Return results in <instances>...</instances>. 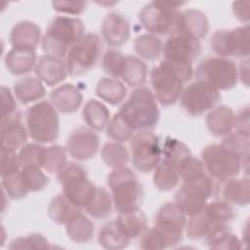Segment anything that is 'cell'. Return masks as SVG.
Segmentation results:
<instances>
[{"label": "cell", "mask_w": 250, "mask_h": 250, "mask_svg": "<svg viewBox=\"0 0 250 250\" xmlns=\"http://www.w3.org/2000/svg\"><path fill=\"white\" fill-rule=\"evenodd\" d=\"M192 75V64L161 61L150 71V82L156 101L164 106L174 104L180 99L184 84Z\"/></svg>", "instance_id": "1"}, {"label": "cell", "mask_w": 250, "mask_h": 250, "mask_svg": "<svg viewBox=\"0 0 250 250\" xmlns=\"http://www.w3.org/2000/svg\"><path fill=\"white\" fill-rule=\"evenodd\" d=\"M85 35V27L78 18L58 16L49 24L41 45L46 55L66 57L68 51Z\"/></svg>", "instance_id": "2"}, {"label": "cell", "mask_w": 250, "mask_h": 250, "mask_svg": "<svg viewBox=\"0 0 250 250\" xmlns=\"http://www.w3.org/2000/svg\"><path fill=\"white\" fill-rule=\"evenodd\" d=\"M118 114L135 131L153 129L159 119V109L153 92L146 87L136 88L121 105Z\"/></svg>", "instance_id": "3"}, {"label": "cell", "mask_w": 250, "mask_h": 250, "mask_svg": "<svg viewBox=\"0 0 250 250\" xmlns=\"http://www.w3.org/2000/svg\"><path fill=\"white\" fill-rule=\"evenodd\" d=\"M113 206L118 213L140 209L144 198V188L136 174L128 167L113 169L107 176Z\"/></svg>", "instance_id": "4"}, {"label": "cell", "mask_w": 250, "mask_h": 250, "mask_svg": "<svg viewBox=\"0 0 250 250\" xmlns=\"http://www.w3.org/2000/svg\"><path fill=\"white\" fill-rule=\"evenodd\" d=\"M201 161L207 174L218 181L238 176L241 169L248 171V164L223 144L206 146L201 151Z\"/></svg>", "instance_id": "5"}, {"label": "cell", "mask_w": 250, "mask_h": 250, "mask_svg": "<svg viewBox=\"0 0 250 250\" xmlns=\"http://www.w3.org/2000/svg\"><path fill=\"white\" fill-rule=\"evenodd\" d=\"M185 2L152 1L143 7L139 13V21L150 34H175L181 11L179 7Z\"/></svg>", "instance_id": "6"}, {"label": "cell", "mask_w": 250, "mask_h": 250, "mask_svg": "<svg viewBox=\"0 0 250 250\" xmlns=\"http://www.w3.org/2000/svg\"><path fill=\"white\" fill-rule=\"evenodd\" d=\"M26 129L30 138L39 144L53 143L59 137L60 119L52 103L42 101L28 107Z\"/></svg>", "instance_id": "7"}, {"label": "cell", "mask_w": 250, "mask_h": 250, "mask_svg": "<svg viewBox=\"0 0 250 250\" xmlns=\"http://www.w3.org/2000/svg\"><path fill=\"white\" fill-rule=\"evenodd\" d=\"M215 184L207 174L183 181L175 195V203L188 216L200 212L214 194Z\"/></svg>", "instance_id": "8"}, {"label": "cell", "mask_w": 250, "mask_h": 250, "mask_svg": "<svg viewBox=\"0 0 250 250\" xmlns=\"http://www.w3.org/2000/svg\"><path fill=\"white\" fill-rule=\"evenodd\" d=\"M62 194L78 208H84L93 196L97 186L89 179L86 169L78 163H67L59 173Z\"/></svg>", "instance_id": "9"}, {"label": "cell", "mask_w": 250, "mask_h": 250, "mask_svg": "<svg viewBox=\"0 0 250 250\" xmlns=\"http://www.w3.org/2000/svg\"><path fill=\"white\" fill-rule=\"evenodd\" d=\"M196 80L217 89L227 91L235 87L238 80L236 64L228 58L214 57L203 60L195 68Z\"/></svg>", "instance_id": "10"}, {"label": "cell", "mask_w": 250, "mask_h": 250, "mask_svg": "<svg viewBox=\"0 0 250 250\" xmlns=\"http://www.w3.org/2000/svg\"><path fill=\"white\" fill-rule=\"evenodd\" d=\"M131 161L143 173L153 171L162 159L160 140L151 130L139 131L130 140Z\"/></svg>", "instance_id": "11"}, {"label": "cell", "mask_w": 250, "mask_h": 250, "mask_svg": "<svg viewBox=\"0 0 250 250\" xmlns=\"http://www.w3.org/2000/svg\"><path fill=\"white\" fill-rule=\"evenodd\" d=\"M101 51V38L95 33H86L66 55L67 73L71 76H80L89 72L96 65Z\"/></svg>", "instance_id": "12"}, {"label": "cell", "mask_w": 250, "mask_h": 250, "mask_svg": "<svg viewBox=\"0 0 250 250\" xmlns=\"http://www.w3.org/2000/svg\"><path fill=\"white\" fill-rule=\"evenodd\" d=\"M213 52L222 58H248L249 26L244 24L231 29L215 31L210 39Z\"/></svg>", "instance_id": "13"}, {"label": "cell", "mask_w": 250, "mask_h": 250, "mask_svg": "<svg viewBox=\"0 0 250 250\" xmlns=\"http://www.w3.org/2000/svg\"><path fill=\"white\" fill-rule=\"evenodd\" d=\"M221 100L220 91L206 82L196 80L185 88L180 96L182 107L189 115L198 116L210 111Z\"/></svg>", "instance_id": "14"}, {"label": "cell", "mask_w": 250, "mask_h": 250, "mask_svg": "<svg viewBox=\"0 0 250 250\" xmlns=\"http://www.w3.org/2000/svg\"><path fill=\"white\" fill-rule=\"evenodd\" d=\"M187 215L175 202H166L157 211L154 226L168 239L173 247L181 242L187 226Z\"/></svg>", "instance_id": "15"}, {"label": "cell", "mask_w": 250, "mask_h": 250, "mask_svg": "<svg viewBox=\"0 0 250 250\" xmlns=\"http://www.w3.org/2000/svg\"><path fill=\"white\" fill-rule=\"evenodd\" d=\"M199 40L185 35H172L163 44L162 54L164 60L192 64L201 53Z\"/></svg>", "instance_id": "16"}, {"label": "cell", "mask_w": 250, "mask_h": 250, "mask_svg": "<svg viewBox=\"0 0 250 250\" xmlns=\"http://www.w3.org/2000/svg\"><path fill=\"white\" fill-rule=\"evenodd\" d=\"M99 146V136L94 130L89 127H79L69 134L65 148L72 158L86 161L96 155Z\"/></svg>", "instance_id": "17"}, {"label": "cell", "mask_w": 250, "mask_h": 250, "mask_svg": "<svg viewBox=\"0 0 250 250\" xmlns=\"http://www.w3.org/2000/svg\"><path fill=\"white\" fill-rule=\"evenodd\" d=\"M217 199L227 201L232 205L245 206L249 203L250 199V185L248 176L237 178L231 177L223 181L214 188V194Z\"/></svg>", "instance_id": "18"}, {"label": "cell", "mask_w": 250, "mask_h": 250, "mask_svg": "<svg viewBox=\"0 0 250 250\" xmlns=\"http://www.w3.org/2000/svg\"><path fill=\"white\" fill-rule=\"evenodd\" d=\"M27 135V129L21 121L19 110L1 119V148L14 151L21 149L26 144Z\"/></svg>", "instance_id": "19"}, {"label": "cell", "mask_w": 250, "mask_h": 250, "mask_svg": "<svg viewBox=\"0 0 250 250\" xmlns=\"http://www.w3.org/2000/svg\"><path fill=\"white\" fill-rule=\"evenodd\" d=\"M209 31L206 15L196 9H187L180 13L174 35H185L200 41Z\"/></svg>", "instance_id": "20"}, {"label": "cell", "mask_w": 250, "mask_h": 250, "mask_svg": "<svg viewBox=\"0 0 250 250\" xmlns=\"http://www.w3.org/2000/svg\"><path fill=\"white\" fill-rule=\"evenodd\" d=\"M36 77L39 78L43 84L49 87L58 85L66 77L67 68L66 63L62 58L44 55L40 57L34 68Z\"/></svg>", "instance_id": "21"}, {"label": "cell", "mask_w": 250, "mask_h": 250, "mask_svg": "<svg viewBox=\"0 0 250 250\" xmlns=\"http://www.w3.org/2000/svg\"><path fill=\"white\" fill-rule=\"evenodd\" d=\"M102 35L110 46L118 47L126 43L130 37V23L121 14H107L102 23Z\"/></svg>", "instance_id": "22"}, {"label": "cell", "mask_w": 250, "mask_h": 250, "mask_svg": "<svg viewBox=\"0 0 250 250\" xmlns=\"http://www.w3.org/2000/svg\"><path fill=\"white\" fill-rule=\"evenodd\" d=\"M50 99L56 109L63 114L77 111L83 102V96L80 90L73 84L68 83L54 89Z\"/></svg>", "instance_id": "23"}, {"label": "cell", "mask_w": 250, "mask_h": 250, "mask_svg": "<svg viewBox=\"0 0 250 250\" xmlns=\"http://www.w3.org/2000/svg\"><path fill=\"white\" fill-rule=\"evenodd\" d=\"M35 49L14 48L5 56V66L13 75H24L30 72L37 63Z\"/></svg>", "instance_id": "24"}, {"label": "cell", "mask_w": 250, "mask_h": 250, "mask_svg": "<svg viewBox=\"0 0 250 250\" xmlns=\"http://www.w3.org/2000/svg\"><path fill=\"white\" fill-rule=\"evenodd\" d=\"M41 40V29L33 21H21L11 30L10 42L14 48L36 49Z\"/></svg>", "instance_id": "25"}, {"label": "cell", "mask_w": 250, "mask_h": 250, "mask_svg": "<svg viewBox=\"0 0 250 250\" xmlns=\"http://www.w3.org/2000/svg\"><path fill=\"white\" fill-rule=\"evenodd\" d=\"M234 112L227 105L212 108L206 117L208 131L215 137H226L234 129Z\"/></svg>", "instance_id": "26"}, {"label": "cell", "mask_w": 250, "mask_h": 250, "mask_svg": "<svg viewBox=\"0 0 250 250\" xmlns=\"http://www.w3.org/2000/svg\"><path fill=\"white\" fill-rule=\"evenodd\" d=\"M204 238L206 244L213 249L238 250L243 247L241 240L233 233L228 224L215 226Z\"/></svg>", "instance_id": "27"}, {"label": "cell", "mask_w": 250, "mask_h": 250, "mask_svg": "<svg viewBox=\"0 0 250 250\" xmlns=\"http://www.w3.org/2000/svg\"><path fill=\"white\" fill-rule=\"evenodd\" d=\"M14 95L21 104H29L41 99L45 93L43 82L34 76H23L14 83Z\"/></svg>", "instance_id": "28"}, {"label": "cell", "mask_w": 250, "mask_h": 250, "mask_svg": "<svg viewBox=\"0 0 250 250\" xmlns=\"http://www.w3.org/2000/svg\"><path fill=\"white\" fill-rule=\"evenodd\" d=\"M115 221L130 240L141 236L147 229V219L141 209L119 213Z\"/></svg>", "instance_id": "29"}, {"label": "cell", "mask_w": 250, "mask_h": 250, "mask_svg": "<svg viewBox=\"0 0 250 250\" xmlns=\"http://www.w3.org/2000/svg\"><path fill=\"white\" fill-rule=\"evenodd\" d=\"M82 116L89 128L94 131H101L106 128L110 120V112L102 102L90 99L84 105Z\"/></svg>", "instance_id": "30"}, {"label": "cell", "mask_w": 250, "mask_h": 250, "mask_svg": "<svg viewBox=\"0 0 250 250\" xmlns=\"http://www.w3.org/2000/svg\"><path fill=\"white\" fill-rule=\"evenodd\" d=\"M65 231L70 240L75 243H87L94 235L93 222L81 212L75 214L65 225Z\"/></svg>", "instance_id": "31"}, {"label": "cell", "mask_w": 250, "mask_h": 250, "mask_svg": "<svg viewBox=\"0 0 250 250\" xmlns=\"http://www.w3.org/2000/svg\"><path fill=\"white\" fill-rule=\"evenodd\" d=\"M98 241L103 248L109 250L123 249L130 243V239L125 235L115 220L107 222L101 228Z\"/></svg>", "instance_id": "32"}, {"label": "cell", "mask_w": 250, "mask_h": 250, "mask_svg": "<svg viewBox=\"0 0 250 250\" xmlns=\"http://www.w3.org/2000/svg\"><path fill=\"white\" fill-rule=\"evenodd\" d=\"M147 66L146 62L135 56H126L120 78L131 87H142L146 81Z\"/></svg>", "instance_id": "33"}, {"label": "cell", "mask_w": 250, "mask_h": 250, "mask_svg": "<svg viewBox=\"0 0 250 250\" xmlns=\"http://www.w3.org/2000/svg\"><path fill=\"white\" fill-rule=\"evenodd\" d=\"M96 95L103 101L116 105L119 104L126 96L125 85L117 78L104 77L96 86Z\"/></svg>", "instance_id": "34"}, {"label": "cell", "mask_w": 250, "mask_h": 250, "mask_svg": "<svg viewBox=\"0 0 250 250\" xmlns=\"http://www.w3.org/2000/svg\"><path fill=\"white\" fill-rule=\"evenodd\" d=\"M112 206L113 201L111 194L104 188L97 187L93 196L83 209L92 218L101 220L105 219L110 215Z\"/></svg>", "instance_id": "35"}, {"label": "cell", "mask_w": 250, "mask_h": 250, "mask_svg": "<svg viewBox=\"0 0 250 250\" xmlns=\"http://www.w3.org/2000/svg\"><path fill=\"white\" fill-rule=\"evenodd\" d=\"M180 181L177 167L165 158H162L153 170V184L157 189L169 191L174 189Z\"/></svg>", "instance_id": "36"}, {"label": "cell", "mask_w": 250, "mask_h": 250, "mask_svg": "<svg viewBox=\"0 0 250 250\" xmlns=\"http://www.w3.org/2000/svg\"><path fill=\"white\" fill-rule=\"evenodd\" d=\"M78 212H80V208L70 202L62 193L53 197L48 207V215L50 219L58 225L65 226Z\"/></svg>", "instance_id": "37"}, {"label": "cell", "mask_w": 250, "mask_h": 250, "mask_svg": "<svg viewBox=\"0 0 250 250\" xmlns=\"http://www.w3.org/2000/svg\"><path fill=\"white\" fill-rule=\"evenodd\" d=\"M136 53L144 60L154 61L162 54L163 43L156 35L146 33L136 37L134 41Z\"/></svg>", "instance_id": "38"}, {"label": "cell", "mask_w": 250, "mask_h": 250, "mask_svg": "<svg viewBox=\"0 0 250 250\" xmlns=\"http://www.w3.org/2000/svg\"><path fill=\"white\" fill-rule=\"evenodd\" d=\"M129 152L127 148L117 142H109L104 145L101 151V158L104 163L113 169L125 167L129 161Z\"/></svg>", "instance_id": "39"}, {"label": "cell", "mask_w": 250, "mask_h": 250, "mask_svg": "<svg viewBox=\"0 0 250 250\" xmlns=\"http://www.w3.org/2000/svg\"><path fill=\"white\" fill-rule=\"evenodd\" d=\"M67 164V151L65 147L52 145L45 147L42 169L50 174L59 173Z\"/></svg>", "instance_id": "40"}, {"label": "cell", "mask_w": 250, "mask_h": 250, "mask_svg": "<svg viewBox=\"0 0 250 250\" xmlns=\"http://www.w3.org/2000/svg\"><path fill=\"white\" fill-rule=\"evenodd\" d=\"M19 158L21 168L25 167H38L42 168L45 146H41L39 143H29L25 144L19 150Z\"/></svg>", "instance_id": "41"}, {"label": "cell", "mask_w": 250, "mask_h": 250, "mask_svg": "<svg viewBox=\"0 0 250 250\" xmlns=\"http://www.w3.org/2000/svg\"><path fill=\"white\" fill-rule=\"evenodd\" d=\"M1 184L3 191L6 192L9 198L14 200L25 197L30 192L23 180L21 170L12 176L1 178Z\"/></svg>", "instance_id": "42"}, {"label": "cell", "mask_w": 250, "mask_h": 250, "mask_svg": "<svg viewBox=\"0 0 250 250\" xmlns=\"http://www.w3.org/2000/svg\"><path fill=\"white\" fill-rule=\"evenodd\" d=\"M162 154L164 156L163 158L167 159L177 167L178 164L185 157L191 154V152L189 147L183 142L171 137H167L162 147Z\"/></svg>", "instance_id": "43"}, {"label": "cell", "mask_w": 250, "mask_h": 250, "mask_svg": "<svg viewBox=\"0 0 250 250\" xmlns=\"http://www.w3.org/2000/svg\"><path fill=\"white\" fill-rule=\"evenodd\" d=\"M106 132L110 139L121 144L130 141L134 136V130L123 120L118 112L110 118L106 126Z\"/></svg>", "instance_id": "44"}, {"label": "cell", "mask_w": 250, "mask_h": 250, "mask_svg": "<svg viewBox=\"0 0 250 250\" xmlns=\"http://www.w3.org/2000/svg\"><path fill=\"white\" fill-rule=\"evenodd\" d=\"M249 137L237 132L230 133L224 137L221 144L238 155L244 163L249 164Z\"/></svg>", "instance_id": "45"}, {"label": "cell", "mask_w": 250, "mask_h": 250, "mask_svg": "<svg viewBox=\"0 0 250 250\" xmlns=\"http://www.w3.org/2000/svg\"><path fill=\"white\" fill-rule=\"evenodd\" d=\"M21 173L30 192L40 191L49 184L48 176L38 167H25L21 169Z\"/></svg>", "instance_id": "46"}, {"label": "cell", "mask_w": 250, "mask_h": 250, "mask_svg": "<svg viewBox=\"0 0 250 250\" xmlns=\"http://www.w3.org/2000/svg\"><path fill=\"white\" fill-rule=\"evenodd\" d=\"M179 177L182 181H186L202 174L207 173L201 159L194 157L192 154L185 157L177 166Z\"/></svg>", "instance_id": "47"}, {"label": "cell", "mask_w": 250, "mask_h": 250, "mask_svg": "<svg viewBox=\"0 0 250 250\" xmlns=\"http://www.w3.org/2000/svg\"><path fill=\"white\" fill-rule=\"evenodd\" d=\"M125 57L121 52L116 50H107L102 59V68L103 70L110 75L111 77H120Z\"/></svg>", "instance_id": "48"}, {"label": "cell", "mask_w": 250, "mask_h": 250, "mask_svg": "<svg viewBox=\"0 0 250 250\" xmlns=\"http://www.w3.org/2000/svg\"><path fill=\"white\" fill-rule=\"evenodd\" d=\"M140 247L146 250H148V249L158 250V249L169 248L171 246L166 236L160 230H158L155 227H152L149 229H147L141 235Z\"/></svg>", "instance_id": "49"}, {"label": "cell", "mask_w": 250, "mask_h": 250, "mask_svg": "<svg viewBox=\"0 0 250 250\" xmlns=\"http://www.w3.org/2000/svg\"><path fill=\"white\" fill-rule=\"evenodd\" d=\"M10 249H48L51 246L45 236L40 233H30L14 239L8 246Z\"/></svg>", "instance_id": "50"}, {"label": "cell", "mask_w": 250, "mask_h": 250, "mask_svg": "<svg viewBox=\"0 0 250 250\" xmlns=\"http://www.w3.org/2000/svg\"><path fill=\"white\" fill-rule=\"evenodd\" d=\"M21 169L19 153L14 150L1 148L0 174L1 178L12 176Z\"/></svg>", "instance_id": "51"}, {"label": "cell", "mask_w": 250, "mask_h": 250, "mask_svg": "<svg viewBox=\"0 0 250 250\" xmlns=\"http://www.w3.org/2000/svg\"><path fill=\"white\" fill-rule=\"evenodd\" d=\"M87 2L85 1H71V0H62V1H54L52 3L55 11L67 15H80L82 14L86 7Z\"/></svg>", "instance_id": "52"}, {"label": "cell", "mask_w": 250, "mask_h": 250, "mask_svg": "<svg viewBox=\"0 0 250 250\" xmlns=\"http://www.w3.org/2000/svg\"><path fill=\"white\" fill-rule=\"evenodd\" d=\"M1 119H4L17 111V103L11 90L1 86Z\"/></svg>", "instance_id": "53"}, {"label": "cell", "mask_w": 250, "mask_h": 250, "mask_svg": "<svg viewBox=\"0 0 250 250\" xmlns=\"http://www.w3.org/2000/svg\"><path fill=\"white\" fill-rule=\"evenodd\" d=\"M250 121H249V107L241 108L234 115V128L237 133L250 136Z\"/></svg>", "instance_id": "54"}, {"label": "cell", "mask_w": 250, "mask_h": 250, "mask_svg": "<svg viewBox=\"0 0 250 250\" xmlns=\"http://www.w3.org/2000/svg\"><path fill=\"white\" fill-rule=\"evenodd\" d=\"M249 1H237L232 3V13L234 17L245 24H248L249 21Z\"/></svg>", "instance_id": "55"}, {"label": "cell", "mask_w": 250, "mask_h": 250, "mask_svg": "<svg viewBox=\"0 0 250 250\" xmlns=\"http://www.w3.org/2000/svg\"><path fill=\"white\" fill-rule=\"evenodd\" d=\"M238 72V78H240L241 82L248 87V81H249V63H248V59L245 61L241 62L239 68L237 69Z\"/></svg>", "instance_id": "56"}]
</instances>
